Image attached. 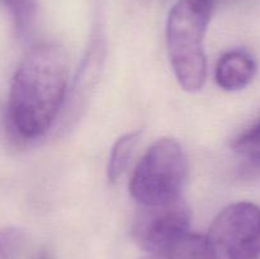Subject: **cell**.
Returning <instances> with one entry per match:
<instances>
[{"mask_svg":"<svg viewBox=\"0 0 260 259\" xmlns=\"http://www.w3.org/2000/svg\"><path fill=\"white\" fill-rule=\"evenodd\" d=\"M256 74V61L248 51L236 48L223 53L216 66V83L223 90L246 88Z\"/></svg>","mask_w":260,"mask_h":259,"instance_id":"obj_6","label":"cell"},{"mask_svg":"<svg viewBox=\"0 0 260 259\" xmlns=\"http://www.w3.org/2000/svg\"><path fill=\"white\" fill-rule=\"evenodd\" d=\"M212 0H179L167 20L170 63L184 90L197 91L205 85L207 60L205 37L212 17Z\"/></svg>","mask_w":260,"mask_h":259,"instance_id":"obj_2","label":"cell"},{"mask_svg":"<svg viewBox=\"0 0 260 259\" xmlns=\"http://www.w3.org/2000/svg\"><path fill=\"white\" fill-rule=\"evenodd\" d=\"M142 259H206L203 236L189 234L169 250L147 254Z\"/></svg>","mask_w":260,"mask_h":259,"instance_id":"obj_8","label":"cell"},{"mask_svg":"<svg viewBox=\"0 0 260 259\" xmlns=\"http://www.w3.org/2000/svg\"><path fill=\"white\" fill-rule=\"evenodd\" d=\"M190 211L182 197L167 203L140 206L132 223V236L147 254L161 253L190 234Z\"/></svg>","mask_w":260,"mask_h":259,"instance_id":"obj_5","label":"cell"},{"mask_svg":"<svg viewBox=\"0 0 260 259\" xmlns=\"http://www.w3.org/2000/svg\"><path fill=\"white\" fill-rule=\"evenodd\" d=\"M23 243V233L15 228L0 229V259H15Z\"/></svg>","mask_w":260,"mask_h":259,"instance_id":"obj_10","label":"cell"},{"mask_svg":"<svg viewBox=\"0 0 260 259\" xmlns=\"http://www.w3.org/2000/svg\"><path fill=\"white\" fill-rule=\"evenodd\" d=\"M4 3L12 13L18 29L24 30L29 22L30 0H4Z\"/></svg>","mask_w":260,"mask_h":259,"instance_id":"obj_11","label":"cell"},{"mask_svg":"<svg viewBox=\"0 0 260 259\" xmlns=\"http://www.w3.org/2000/svg\"><path fill=\"white\" fill-rule=\"evenodd\" d=\"M233 149L253 164L260 165V121L234 140Z\"/></svg>","mask_w":260,"mask_h":259,"instance_id":"obj_9","label":"cell"},{"mask_svg":"<svg viewBox=\"0 0 260 259\" xmlns=\"http://www.w3.org/2000/svg\"><path fill=\"white\" fill-rule=\"evenodd\" d=\"M68 61L55 45H38L23 57L12 79L8 112L24 139L45 135L55 122L68 91Z\"/></svg>","mask_w":260,"mask_h":259,"instance_id":"obj_1","label":"cell"},{"mask_svg":"<svg viewBox=\"0 0 260 259\" xmlns=\"http://www.w3.org/2000/svg\"><path fill=\"white\" fill-rule=\"evenodd\" d=\"M206 259H258L260 207L236 202L223 208L203 236Z\"/></svg>","mask_w":260,"mask_h":259,"instance_id":"obj_4","label":"cell"},{"mask_svg":"<svg viewBox=\"0 0 260 259\" xmlns=\"http://www.w3.org/2000/svg\"><path fill=\"white\" fill-rule=\"evenodd\" d=\"M188 178L184 150L173 139H160L137 164L129 192L140 206L167 203L182 197Z\"/></svg>","mask_w":260,"mask_h":259,"instance_id":"obj_3","label":"cell"},{"mask_svg":"<svg viewBox=\"0 0 260 259\" xmlns=\"http://www.w3.org/2000/svg\"><path fill=\"white\" fill-rule=\"evenodd\" d=\"M141 137V132L134 131L123 135L116 141V144L112 147L111 155H109L108 168H107V174H108L109 182L114 183L118 178L122 177L124 170L127 169L134 155L135 149Z\"/></svg>","mask_w":260,"mask_h":259,"instance_id":"obj_7","label":"cell"}]
</instances>
